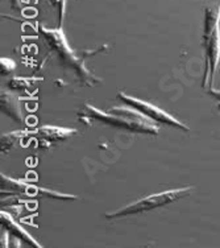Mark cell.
Segmentation results:
<instances>
[{"label": "cell", "instance_id": "1", "mask_svg": "<svg viewBox=\"0 0 220 248\" xmlns=\"http://www.w3.org/2000/svg\"><path fill=\"white\" fill-rule=\"evenodd\" d=\"M83 112L88 115L91 120H96L111 127L125 129L130 132L145 135H158L160 132L158 125L153 120H150L140 111L128 105L111 107L110 111L105 112L96 108L95 106L85 103Z\"/></svg>", "mask_w": 220, "mask_h": 248}, {"label": "cell", "instance_id": "11", "mask_svg": "<svg viewBox=\"0 0 220 248\" xmlns=\"http://www.w3.org/2000/svg\"><path fill=\"white\" fill-rule=\"evenodd\" d=\"M36 82H37V79L32 78V77H14L7 83V86L10 87L11 90L15 91L33 90L36 87Z\"/></svg>", "mask_w": 220, "mask_h": 248}, {"label": "cell", "instance_id": "12", "mask_svg": "<svg viewBox=\"0 0 220 248\" xmlns=\"http://www.w3.org/2000/svg\"><path fill=\"white\" fill-rule=\"evenodd\" d=\"M16 69V62L11 58H1L0 60V72L1 76H8Z\"/></svg>", "mask_w": 220, "mask_h": 248}, {"label": "cell", "instance_id": "13", "mask_svg": "<svg viewBox=\"0 0 220 248\" xmlns=\"http://www.w3.org/2000/svg\"><path fill=\"white\" fill-rule=\"evenodd\" d=\"M50 1L57 7L58 16H59V25L58 27H62L63 19H65V11H66V1L65 0H50Z\"/></svg>", "mask_w": 220, "mask_h": 248}, {"label": "cell", "instance_id": "6", "mask_svg": "<svg viewBox=\"0 0 220 248\" xmlns=\"http://www.w3.org/2000/svg\"><path fill=\"white\" fill-rule=\"evenodd\" d=\"M117 98H119L124 105H128L131 107H133L137 111H140L141 114L145 115L147 118H149L150 120H153L156 123H162L165 125H169V127H174V128L182 129V131H190V128L187 127L186 124L182 123L181 120H178L177 118H174L173 115H170L169 112H166L162 108H160L153 103H149L147 100L139 99L136 96H132L130 94H127L124 91H120L117 94Z\"/></svg>", "mask_w": 220, "mask_h": 248}, {"label": "cell", "instance_id": "14", "mask_svg": "<svg viewBox=\"0 0 220 248\" xmlns=\"http://www.w3.org/2000/svg\"><path fill=\"white\" fill-rule=\"evenodd\" d=\"M208 94L214 96L216 100H220V90H215V89H208Z\"/></svg>", "mask_w": 220, "mask_h": 248}, {"label": "cell", "instance_id": "3", "mask_svg": "<svg viewBox=\"0 0 220 248\" xmlns=\"http://www.w3.org/2000/svg\"><path fill=\"white\" fill-rule=\"evenodd\" d=\"M202 40L206 61V70L202 81V87L212 89L214 77L220 61V1L205 10Z\"/></svg>", "mask_w": 220, "mask_h": 248}, {"label": "cell", "instance_id": "4", "mask_svg": "<svg viewBox=\"0 0 220 248\" xmlns=\"http://www.w3.org/2000/svg\"><path fill=\"white\" fill-rule=\"evenodd\" d=\"M192 190H194L192 186H185V187H177V189H169V190L154 193V194L144 197L132 203L123 206L120 209L108 211L105 213L104 217L107 219H117V218H125V217H132V215L145 214L163 206L170 205L173 202H177L185 197H189Z\"/></svg>", "mask_w": 220, "mask_h": 248}, {"label": "cell", "instance_id": "8", "mask_svg": "<svg viewBox=\"0 0 220 248\" xmlns=\"http://www.w3.org/2000/svg\"><path fill=\"white\" fill-rule=\"evenodd\" d=\"M0 220H1L3 229L7 230L12 236H15L16 239H20L21 242H24V243H27L28 246H30V247H43L41 243H39V242H37L32 235L29 234L28 231H27L23 226H20V224L16 222V219H15L10 213L1 211V213H0Z\"/></svg>", "mask_w": 220, "mask_h": 248}, {"label": "cell", "instance_id": "10", "mask_svg": "<svg viewBox=\"0 0 220 248\" xmlns=\"http://www.w3.org/2000/svg\"><path fill=\"white\" fill-rule=\"evenodd\" d=\"M28 132L27 131H12L8 134L1 135L0 139V145H1V152L8 153L10 151L15 149L21 141H24Z\"/></svg>", "mask_w": 220, "mask_h": 248}, {"label": "cell", "instance_id": "7", "mask_svg": "<svg viewBox=\"0 0 220 248\" xmlns=\"http://www.w3.org/2000/svg\"><path fill=\"white\" fill-rule=\"evenodd\" d=\"M37 131L39 136L40 147L41 148H49L52 144H56L58 141H65L67 139L73 138L77 135V129L66 128V127H58V125H41Z\"/></svg>", "mask_w": 220, "mask_h": 248}, {"label": "cell", "instance_id": "2", "mask_svg": "<svg viewBox=\"0 0 220 248\" xmlns=\"http://www.w3.org/2000/svg\"><path fill=\"white\" fill-rule=\"evenodd\" d=\"M40 32L45 38V41L48 44L53 52L57 53L58 58L61 60L63 65L67 67L73 69L75 74L81 78L82 83H85L87 86H94L96 83H99L102 79L95 77L92 73L88 70L85 65V60L86 57L95 54L98 52H102V49H96V50H88V52L83 53V56H78L77 53L74 52L70 45L67 43L66 36L63 33L62 27L58 28H45V27H40Z\"/></svg>", "mask_w": 220, "mask_h": 248}, {"label": "cell", "instance_id": "9", "mask_svg": "<svg viewBox=\"0 0 220 248\" xmlns=\"http://www.w3.org/2000/svg\"><path fill=\"white\" fill-rule=\"evenodd\" d=\"M0 107H1V112L10 116L14 122L23 124L24 123V114H23V108L20 105V100L17 96L8 93V91H1L0 94Z\"/></svg>", "mask_w": 220, "mask_h": 248}, {"label": "cell", "instance_id": "5", "mask_svg": "<svg viewBox=\"0 0 220 248\" xmlns=\"http://www.w3.org/2000/svg\"><path fill=\"white\" fill-rule=\"evenodd\" d=\"M0 184H1V193H5L7 196L16 197H28V198H53V200H78L74 194H66L59 191L41 187V186L33 185L24 180H16L5 174H0Z\"/></svg>", "mask_w": 220, "mask_h": 248}, {"label": "cell", "instance_id": "15", "mask_svg": "<svg viewBox=\"0 0 220 248\" xmlns=\"http://www.w3.org/2000/svg\"><path fill=\"white\" fill-rule=\"evenodd\" d=\"M218 107H219V110H220V100H218Z\"/></svg>", "mask_w": 220, "mask_h": 248}]
</instances>
